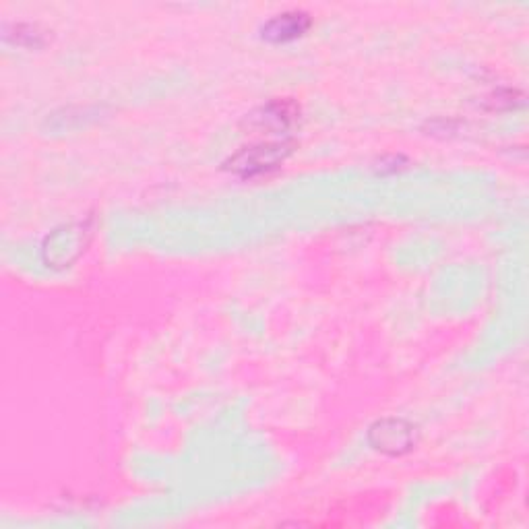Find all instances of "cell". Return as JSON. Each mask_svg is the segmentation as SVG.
<instances>
[{"mask_svg":"<svg viewBox=\"0 0 529 529\" xmlns=\"http://www.w3.org/2000/svg\"><path fill=\"white\" fill-rule=\"evenodd\" d=\"M294 151L292 141H273V143H257L251 147L238 149L232 158L224 164V168L242 178H253L282 166L288 155Z\"/></svg>","mask_w":529,"mask_h":529,"instance_id":"1","label":"cell"},{"mask_svg":"<svg viewBox=\"0 0 529 529\" xmlns=\"http://www.w3.org/2000/svg\"><path fill=\"white\" fill-rule=\"evenodd\" d=\"M310 25H313V19H310L308 13L288 11V13L275 15L273 19H269L261 27V36L267 42L284 44V42H292V40L304 36Z\"/></svg>","mask_w":529,"mask_h":529,"instance_id":"4","label":"cell"},{"mask_svg":"<svg viewBox=\"0 0 529 529\" xmlns=\"http://www.w3.org/2000/svg\"><path fill=\"white\" fill-rule=\"evenodd\" d=\"M83 236H89L87 224L67 226L54 232L52 238L46 240V248H44V253L48 255V263L69 265L73 259H77L81 248L85 246Z\"/></svg>","mask_w":529,"mask_h":529,"instance_id":"3","label":"cell"},{"mask_svg":"<svg viewBox=\"0 0 529 529\" xmlns=\"http://www.w3.org/2000/svg\"><path fill=\"white\" fill-rule=\"evenodd\" d=\"M368 439L387 455H403L416 445V428L406 420H383L370 428Z\"/></svg>","mask_w":529,"mask_h":529,"instance_id":"2","label":"cell"},{"mask_svg":"<svg viewBox=\"0 0 529 529\" xmlns=\"http://www.w3.org/2000/svg\"><path fill=\"white\" fill-rule=\"evenodd\" d=\"M300 118V106L292 100H273L267 106H261L246 120L259 129L271 131H288Z\"/></svg>","mask_w":529,"mask_h":529,"instance_id":"5","label":"cell"}]
</instances>
